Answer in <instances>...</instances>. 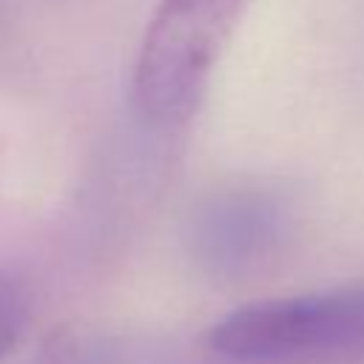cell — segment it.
Segmentation results:
<instances>
[{
  "mask_svg": "<svg viewBox=\"0 0 364 364\" xmlns=\"http://www.w3.org/2000/svg\"><path fill=\"white\" fill-rule=\"evenodd\" d=\"M250 0H162L134 74L139 114L162 128L188 122Z\"/></svg>",
  "mask_w": 364,
  "mask_h": 364,
  "instance_id": "cell-2",
  "label": "cell"
},
{
  "mask_svg": "<svg viewBox=\"0 0 364 364\" xmlns=\"http://www.w3.org/2000/svg\"><path fill=\"white\" fill-rule=\"evenodd\" d=\"M28 318V304L20 284L0 270V361L17 347Z\"/></svg>",
  "mask_w": 364,
  "mask_h": 364,
  "instance_id": "cell-3",
  "label": "cell"
},
{
  "mask_svg": "<svg viewBox=\"0 0 364 364\" xmlns=\"http://www.w3.org/2000/svg\"><path fill=\"white\" fill-rule=\"evenodd\" d=\"M213 353L250 364H321L364 355V284L264 299L208 330Z\"/></svg>",
  "mask_w": 364,
  "mask_h": 364,
  "instance_id": "cell-1",
  "label": "cell"
}]
</instances>
